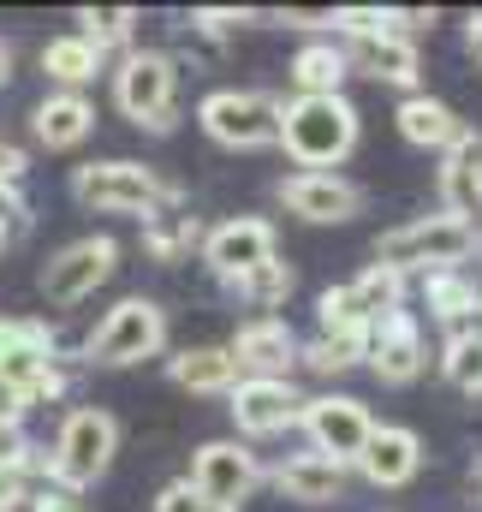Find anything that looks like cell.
Returning a JSON list of instances; mask_svg holds the SVG:
<instances>
[{
  "label": "cell",
  "mask_w": 482,
  "mask_h": 512,
  "mask_svg": "<svg viewBox=\"0 0 482 512\" xmlns=\"http://www.w3.org/2000/svg\"><path fill=\"white\" fill-rule=\"evenodd\" d=\"M191 251H203V221H197V215L161 209V215L143 221V256H149V262L173 268V262H185Z\"/></svg>",
  "instance_id": "28"
},
{
  "label": "cell",
  "mask_w": 482,
  "mask_h": 512,
  "mask_svg": "<svg viewBox=\"0 0 482 512\" xmlns=\"http://www.w3.org/2000/svg\"><path fill=\"white\" fill-rule=\"evenodd\" d=\"M477 251H482V239H477Z\"/></svg>",
  "instance_id": "46"
},
{
  "label": "cell",
  "mask_w": 482,
  "mask_h": 512,
  "mask_svg": "<svg viewBox=\"0 0 482 512\" xmlns=\"http://www.w3.org/2000/svg\"><path fill=\"white\" fill-rule=\"evenodd\" d=\"M435 191H441V215H453V221L482 233V131H471L459 149L441 155Z\"/></svg>",
  "instance_id": "18"
},
{
  "label": "cell",
  "mask_w": 482,
  "mask_h": 512,
  "mask_svg": "<svg viewBox=\"0 0 482 512\" xmlns=\"http://www.w3.org/2000/svg\"><path fill=\"white\" fill-rule=\"evenodd\" d=\"M24 173H30V155L0 137V179H6V185H24Z\"/></svg>",
  "instance_id": "40"
},
{
  "label": "cell",
  "mask_w": 482,
  "mask_h": 512,
  "mask_svg": "<svg viewBox=\"0 0 482 512\" xmlns=\"http://www.w3.org/2000/svg\"><path fill=\"white\" fill-rule=\"evenodd\" d=\"M346 465H334V459H322V453H292V459H280L274 471H268V483L280 489V501H298V507H328V501H340L346 495Z\"/></svg>",
  "instance_id": "20"
},
{
  "label": "cell",
  "mask_w": 482,
  "mask_h": 512,
  "mask_svg": "<svg viewBox=\"0 0 482 512\" xmlns=\"http://www.w3.org/2000/svg\"><path fill=\"white\" fill-rule=\"evenodd\" d=\"M227 352H233V364H239L244 382H292L304 340L292 334V322H286V316H250V322L233 328Z\"/></svg>",
  "instance_id": "12"
},
{
  "label": "cell",
  "mask_w": 482,
  "mask_h": 512,
  "mask_svg": "<svg viewBox=\"0 0 482 512\" xmlns=\"http://www.w3.org/2000/svg\"><path fill=\"white\" fill-rule=\"evenodd\" d=\"M197 126L221 149H274L280 143V96L274 90H209L197 102Z\"/></svg>",
  "instance_id": "9"
},
{
  "label": "cell",
  "mask_w": 482,
  "mask_h": 512,
  "mask_svg": "<svg viewBox=\"0 0 482 512\" xmlns=\"http://www.w3.org/2000/svg\"><path fill=\"white\" fill-rule=\"evenodd\" d=\"M441 376L459 387V393H482V340L477 334H465V328H453L447 334V346H441Z\"/></svg>",
  "instance_id": "34"
},
{
  "label": "cell",
  "mask_w": 482,
  "mask_h": 512,
  "mask_svg": "<svg viewBox=\"0 0 482 512\" xmlns=\"http://www.w3.org/2000/svg\"><path fill=\"white\" fill-rule=\"evenodd\" d=\"M352 471H358L369 489H405L423 471V435L405 429V423H375Z\"/></svg>",
  "instance_id": "17"
},
{
  "label": "cell",
  "mask_w": 482,
  "mask_h": 512,
  "mask_svg": "<svg viewBox=\"0 0 482 512\" xmlns=\"http://www.w3.org/2000/svg\"><path fill=\"white\" fill-rule=\"evenodd\" d=\"M30 512H84V501H78V495H66V489H48V483H36Z\"/></svg>",
  "instance_id": "39"
},
{
  "label": "cell",
  "mask_w": 482,
  "mask_h": 512,
  "mask_svg": "<svg viewBox=\"0 0 482 512\" xmlns=\"http://www.w3.org/2000/svg\"><path fill=\"white\" fill-rule=\"evenodd\" d=\"M72 197L96 215H137V221H149L161 209H179V185L161 179L143 161H125V155L72 167Z\"/></svg>",
  "instance_id": "3"
},
{
  "label": "cell",
  "mask_w": 482,
  "mask_h": 512,
  "mask_svg": "<svg viewBox=\"0 0 482 512\" xmlns=\"http://www.w3.org/2000/svg\"><path fill=\"white\" fill-rule=\"evenodd\" d=\"M30 131H36L42 149H78L96 131V102L78 96V90H48L30 114Z\"/></svg>",
  "instance_id": "22"
},
{
  "label": "cell",
  "mask_w": 482,
  "mask_h": 512,
  "mask_svg": "<svg viewBox=\"0 0 482 512\" xmlns=\"http://www.w3.org/2000/svg\"><path fill=\"white\" fill-rule=\"evenodd\" d=\"M352 286H358V298L369 304V316H375V322H381V316H393V310H405V292H411V280H405V274H393V268H381V262H369Z\"/></svg>",
  "instance_id": "35"
},
{
  "label": "cell",
  "mask_w": 482,
  "mask_h": 512,
  "mask_svg": "<svg viewBox=\"0 0 482 512\" xmlns=\"http://www.w3.org/2000/svg\"><path fill=\"white\" fill-rule=\"evenodd\" d=\"M274 227L262 221V215H233V221H221V227H209L203 233V262H209V274L215 280H233V274H250V268H262V262H274Z\"/></svg>",
  "instance_id": "16"
},
{
  "label": "cell",
  "mask_w": 482,
  "mask_h": 512,
  "mask_svg": "<svg viewBox=\"0 0 482 512\" xmlns=\"http://www.w3.org/2000/svg\"><path fill=\"white\" fill-rule=\"evenodd\" d=\"M363 137V120L346 96H292L280 102V149L298 173H334Z\"/></svg>",
  "instance_id": "2"
},
{
  "label": "cell",
  "mask_w": 482,
  "mask_h": 512,
  "mask_svg": "<svg viewBox=\"0 0 482 512\" xmlns=\"http://www.w3.org/2000/svg\"><path fill=\"white\" fill-rule=\"evenodd\" d=\"M24 227H30V203H24V185H6V179H0V233H12V239H18Z\"/></svg>",
  "instance_id": "38"
},
{
  "label": "cell",
  "mask_w": 482,
  "mask_h": 512,
  "mask_svg": "<svg viewBox=\"0 0 482 512\" xmlns=\"http://www.w3.org/2000/svg\"><path fill=\"white\" fill-rule=\"evenodd\" d=\"M435 24V6H334V42H375V36H411Z\"/></svg>",
  "instance_id": "24"
},
{
  "label": "cell",
  "mask_w": 482,
  "mask_h": 512,
  "mask_svg": "<svg viewBox=\"0 0 482 512\" xmlns=\"http://www.w3.org/2000/svg\"><path fill=\"white\" fill-rule=\"evenodd\" d=\"M191 36H239V30H250V24H262V12H250V6H197L191 18Z\"/></svg>",
  "instance_id": "36"
},
{
  "label": "cell",
  "mask_w": 482,
  "mask_h": 512,
  "mask_svg": "<svg viewBox=\"0 0 482 512\" xmlns=\"http://www.w3.org/2000/svg\"><path fill=\"white\" fill-rule=\"evenodd\" d=\"M114 268H120V239H114V233H84V239L60 245V251L42 262L36 292H42L54 310H72V304L96 298V286H108Z\"/></svg>",
  "instance_id": "8"
},
{
  "label": "cell",
  "mask_w": 482,
  "mask_h": 512,
  "mask_svg": "<svg viewBox=\"0 0 482 512\" xmlns=\"http://www.w3.org/2000/svg\"><path fill=\"white\" fill-rule=\"evenodd\" d=\"M363 352H369V334H316V340H304V352H298V364L304 370H316V376H346V370H358Z\"/></svg>",
  "instance_id": "31"
},
{
  "label": "cell",
  "mask_w": 482,
  "mask_h": 512,
  "mask_svg": "<svg viewBox=\"0 0 482 512\" xmlns=\"http://www.w3.org/2000/svg\"><path fill=\"white\" fill-rule=\"evenodd\" d=\"M114 453H120V417L102 411V405H78V411L60 417L54 441L42 447L36 483L66 489V495H84V489H96V483L108 477Z\"/></svg>",
  "instance_id": "1"
},
{
  "label": "cell",
  "mask_w": 482,
  "mask_h": 512,
  "mask_svg": "<svg viewBox=\"0 0 482 512\" xmlns=\"http://www.w3.org/2000/svg\"><path fill=\"white\" fill-rule=\"evenodd\" d=\"M465 42H471V54L482 60V12H471V18H465Z\"/></svg>",
  "instance_id": "43"
},
{
  "label": "cell",
  "mask_w": 482,
  "mask_h": 512,
  "mask_svg": "<svg viewBox=\"0 0 482 512\" xmlns=\"http://www.w3.org/2000/svg\"><path fill=\"white\" fill-rule=\"evenodd\" d=\"M298 429L310 435V453H322V459H334V465L352 471L363 441H369V429H375V417H369V405L352 399V393H310Z\"/></svg>",
  "instance_id": "11"
},
{
  "label": "cell",
  "mask_w": 482,
  "mask_h": 512,
  "mask_svg": "<svg viewBox=\"0 0 482 512\" xmlns=\"http://www.w3.org/2000/svg\"><path fill=\"white\" fill-rule=\"evenodd\" d=\"M233 298H239L244 310H256V316H274L286 298H292V286H298V268L292 262H262V268H250V274H233V280H221Z\"/></svg>",
  "instance_id": "29"
},
{
  "label": "cell",
  "mask_w": 482,
  "mask_h": 512,
  "mask_svg": "<svg viewBox=\"0 0 482 512\" xmlns=\"http://www.w3.org/2000/svg\"><path fill=\"white\" fill-rule=\"evenodd\" d=\"M262 459L250 453V441H203L197 453H191V471H185V483L209 501V507H221V512H239L256 489H262Z\"/></svg>",
  "instance_id": "10"
},
{
  "label": "cell",
  "mask_w": 482,
  "mask_h": 512,
  "mask_svg": "<svg viewBox=\"0 0 482 512\" xmlns=\"http://www.w3.org/2000/svg\"><path fill=\"white\" fill-rule=\"evenodd\" d=\"M369 328H375V316H369V304L358 298L352 280L346 286H328L316 298V334H369Z\"/></svg>",
  "instance_id": "32"
},
{
  "label": "cell",
  "mask_w": 482,
  "mask_h": 512,
  "mask_svg": "<svg viewBox=\"0 0 482 512\" xmlns=\"http://www.w3.org/2000/svg\"><path fill=\"white\" fill-rule=\"evenodd\" d=\"M346 78H352V60H346V42L334 36H310L286 66L292 96H346Z\"/></svg>",
  "instance_id": "23"
},
{
  "label": "cell",
  "mask_w": 482,
  "mask_h": 512,
  "mask_svg": "<svg viewBox=\"0 0 482 512\" xmlns=\"http://www.w3.org/2000/svg\"><path fill=\"white\" fill-rule=\"evenodd\" d=\"M167 382L185 387V393H203V399H227L244 376L227 346H185V352L167 358Z\"/></svg>",
  "instance_id": "25"
},
{
  "label": "cell",
  "mask_w": 482,
  "mask_h": 512,
  "mask_svg": "<svg viewBox=\"0 0 482 512\" xmlns=\"http://www.w3.org/2000/svg\"><path fill=\"white\" fill-rule=\"evenodd\" d=\"M369 376L387 387H411L423 370H429V340H423V322L417 310H393L369 328V352H363Z\"/></svg>",
  "instance_id": "13"
},
{
  "label": "cell",
  "mask_w": 482,
  "mask_h": 512,
  "mask_svg": "<svg viewBox=\"0 0 482 512\" xmlns=\"http://www.w3.org/2000/svg\"><path fill=\"white\" fill-rule=\"evenodd\" d=\"M477 227L453 221V215H417V221H399L375 239V262L393 268V274H441V268H465V256L477 251Z\"/></svg>",
  "instance_id": "4"
},
{
  "label": "cell",
  "mask_w": 482,
  "mask_h": 512,
  "mask_svg": "<svg viewBox=\"0 0 482 512\" xmlns=\"http://www.w3.org/2000/svg\"><path fill=\"white\" fill-rule=\"evenodd\" d=\"M304 399H310V393H298L292 382H239L227 393V411H233L239 441H268V435L298 429Z\"/></svg>",
  "instance_id": "15"
},
{
  "label": "cell",
  "mask_w": 482,
  "mask_h": 512,
  "mask_svg": "<svg viewBox=\"0 0 482 512\" xmlns=\"http://www.w3.org/2000/svg\"><path fill=\"white\" fill-rule=\"evenodd\" d=\"M102 66H108V54H102L96 42H84L78 30H66V36H48V42H42V72H48L60 90H78V96H84V84H96V78H102Z\"/></svg>",
  "instance_id": "26"
},
{
  "label": "cell",
  "mask_w": 482,
  "mask_h": 512,
  "mask_svg": "<svg viewBox=\"0 0 482 512\" xmlns=\"http://www.w3.org/2000/svg\"><path fill=\"white\" fill-rule=\"evenodd\" d=\"M0 382L24 387L30 405H54L66 393V364H60V340L48 322H24V316H0Z\"/></svg>",
  "instance_id": "7"
},
{
  "label": "cell",
  "mask_w": 482,
  "mask_h": 512,
  "mask_svg": "<svg viewBox=\"0 0 482 512\" xmlns=\"http://www.w3.org/2000/svg\"><path fill=\"white\" fill-rule=\"evenodd\" d=\"M417 292H423V310H429L435 322H447V328H465V322H471V310L482 304V286L465 274V268L423 274V280H417Z\"/></svg>",
  "instance_id": "27"
},
{
  "label": "cell",
  "mask_w": 482,
  "mask_h": 512,
  "mask_svg": "<svg viewBox=\"0 0 482 512\" xmlns=\"http://www.w3.org/2000/svg\"><path fill=\"white\" fill-rule=\"evenodd\" d=\"M6 84H12V42L0 36V90H6Z\"/></svg>",
  "instance_id": "44"
},
{
  "label": "cell",
  "mask_w": 482,
  "mask_h": 512,
  "mask_svg": "<svg viewBox=\"0 0 482 512\" xmlns=\"http://www.w3.org/2000/svg\"><path fill=\"white\" fill-rule=\"evenodd\" d=\"M393 126L405 143H417V149H435V155H447V149H459L471 126L441 102V96H429V90H417V96H405L399 108H393Z\"/></svg>",
  "instance_id": "21"
},
{
  "label": "cell",
  "mask_w": 482,
  "mask_h": 512,
  "mask_svg": "<svg viewBox=\"0 0 482 512\" xmlns=\"http://www.w3.org/2000/svg\"><path fill=\"white\" fill-rule=\"evenodd\" d=\"M137 24H143V12L137 6H78V36L84 42H96L102 54H114V48H137Z\"/></svg>",
  "instance_id": "30"
},
{
  "label": "cell",
  "mask_w": 482,
  "mask_h": 512,
  "mask_svg": "<svg viewBox=\"0 0 482 512\" xmlns=\"http://www.w3.org/2000/svg\"><path fill=\"white\" fill-rule=\"evenodd\" d=\"M346 60H352V78H375V84H393L405 96L423 90V48L411 36H375V42H346Z\"/></svg>",
  "instance_id": "19"
},
{
  "label": "cell",
  "mask_w": 482,
  "mask_h": 512,
  "mask_svg": "<svg viewBox=\"0 0 482 512\" xmlns=\"http://www.w3.org/2000/svg\"><path fill=\"white\" fill-rule=\"evenodd\" d=\"M274 18L292 24V30H334V12H298V6H280Z\"/></svg>",
  "instance_id": "41"
},
{
  "label": "cell",
  "mask_w": 482,
  "mask_h": 512,
  "mask_svg": "<svg viewBox=\"0 0 482 512\" xmlns=\"http://www.w3.org/2000/svg\"><path fill=\"white\" fill-rule=\"evenodd\" d=\"M30 417V399H24V387L0 382V423H24Z\"/></svg>",
  "instance_id": "42"
},
{
  "label": "cell",
  "mask_w": 482,
  "mask_h": 512,
  "mask_svg": "<svg viewBox=\"0 0 482 512\" xmlns=\"http://www.w3.org/2000/svg\"><path fill=\"white\" fill-rule=\"evenodd\" d=\"M42 447H30L24 423H0V489H36Z\"/></svg>",
  "instance_id": "33"
},
{
  "label": "cell",
  "mask_w": 482,
  "mask_h": 512,
  "mask_svg": "<svg viewBox=\"0 0 482 512\" xmlns=\"http://www.w3.org/2000/svg\"><path fill=\"white\" fill-rule=\"evenodd\" d=\"M477 495H482V459H477Z\"/></svg>",
  "instance_id": "45"
},
{
  "label": "cell",
  "mask_w": 482,
  "mask_h": 512,
  "mask_svg": "<svg viewBox=\"0 0 482 512\" xmlns=\"http://www.w3.org/2000/svg\"><path fill=\"white\" fill-rule=\"evenodd\" d=\"M274 203L310 227H340L363 209V185H352L346 173H286L274 185Z\"/></svg>",
  "instance_id": "14"
},
{
  "label": "cell",
  "mask_w": 482,
  "mask_h": 512,
  "mask_svg": "<svg viewBox=\"0 0 482 512\" xmlns=\"http://www.w3.org/2000/svg\"><path fill=\"white\" fill-rule=\"evenodd\" d=\"M114 108L137 131L167 137V131L179 126V60L161 54V48L120 54V66H114Z\"/></svg>",
  "instance_id": "5"
},
{
  "label": "cell",
  "mask_w": 482,
  "mask_h": 512,
  "mask_svg": "<svg viewBox=\"0 0 482 512\" xmlns=\"http://www.w3.org/2000/svg\"><path fill=\"white\" fill-rule=\"evenodd\" d=\"M155 512H221V507H209V501H203L185 477H173V483L155 495Z\"/></svg>",
  "instance_id": "37"
},
{
  "label": "cell",
  "mask_w": 482,
  "mask_h": 512,
  "mask_svg": "<svg viewBox=\"0 0 482 512\" xmlns=\"http://www.w3.org/2000/svg\"><path fill=\"white\" fill-rule=\"evenodd\" d=\"M167 352V310L143 292L120 298L90 334H84V364L96 370H131L143 358H161Z\"/></svg>",
  "instance_id": "6"
}]
</instances>
